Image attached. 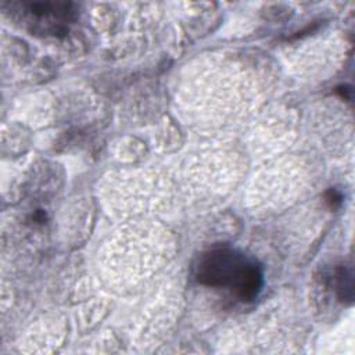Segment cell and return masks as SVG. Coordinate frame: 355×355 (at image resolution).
I'll return each instance as SVG.
<instances>
[{
    "label": "cell",
    "instance_id": "obj_3",
    "mask_svg": "<svg viewBox=\"0 0 355 355\" xmlns=\"http://www.w3.org/2000/svg\"><path fill=\"white\" fill-rule=\"evenodd\" d=\"M326 201L327 204L331 207V208H337L340 204H341V200H343V196L340 191H337L336 189H330L327 193H326Z\"/></svg>",
    "mask_w": 355,
    "mask_h": 355
},
{
    "label": "cell",
    "instance_id": "obj_1",
    "mask_svg": "<svg viewBox=\"0 0 355 355\" xmlns=\"http://www.w3.org/2000/svg\"><path fill=\"white\" fill-rule=\"evenodd\" d=\"M196 277L204 286L229 288L241 301L254 300L263 283L261 266L229 247L205 252L196 268Z\"/></svg>",
    "mask_w": 355,
    "mask_h": 355
},
{
    "label": "cell",
    "instance_id": "obj_2",
    "mask_svg": "<svg viewBox=\"0 0 355 355\" xmlns=\"http://www.w3.org/2000/svg\"><path fill=\"white\" fill-rule=\"evenodd\" d=\"M334 287L341 301L351 302L354 298V273L351 266H340L334 273Z\"/></svg>",
    "mask_w": 355,
    "mask_h": 355
}]
</instances>
